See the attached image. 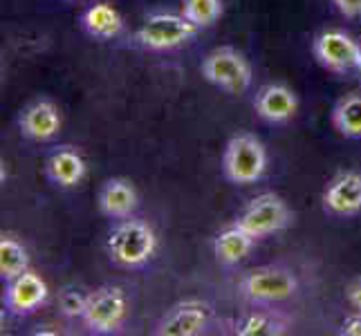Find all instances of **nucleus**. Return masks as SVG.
I'll use <instances>...</instances> for the list:
<instances>
[{
	"label": "nucleus",
	"instance_id": "obj_22",
	"mask_svg": "<svg viewBox=\"0 0 361 336\" xmlns=\"http://www.w3.org/2000/svg\"><path fill=\"white\" fill-rule=\"evenodd\" d=\"M88 303V294H83L77 287H66L59 294V309L66 318H81Z\"/></svg>",
	"mask_w": 361,
	"mask_h": 336
},
{
	"label": "nucleus",
	"instance_id": "obj_23",
	"mask_svg": "<svg viewBox=\"0 0 361 336\" xmlns=\"http://www.w3.org/2000/svg\"><path fill=\"white\" fill-rule=\"evenodd\" d=\"M332 5L339 9V14L345 18L361 16V0H332Z\"/></svg>",
	"mask_w": 361,
	"mask_h": 336
},
{
	"label": "nucleus",
	"instance_id": "obj_6",
	"mask_svg": "<svg viewBox=\"0 0 361 336\" xmlns=\"http://www.w3.org/2000/svg\"><path fill=\"white\" fill-rule=\"evenodd\" d=\"M128 314L126 294L117 285H104L88 294L85 312L81 316L83 328L92 334H113L117 332Z\"/></svg>",
	"mask_w": 361,
	"mask_h": 336
},
{
	"label": "nucleus",
	"instance_id": "obj_16",
	"mask_svg": "<svg viewBox=\"0 0 361 336\" xmlns=\"http://www.w3.org/2000/svg\"><path fill=\"white\" fill-rule=\"evenodd\" d=\"M81 27L94 41H113L123 32V16L113 5L94 3L81 14Z\"/></svg>",
	"mask_w": 361,
	"mask_h": 336
},
{
	"label": "nucleus",
	"instance_id": "obj_2",
	"mask_svg": "<svg viewBox=\"0 0 361 336\" xmlns=\"http://www.w3.org/2000/svg\"><path fill=\"white\" fill-rule=\"evenodd\" d=\"M267 170V151L256 135H233L222 153V173L231 184H256Z\"/></svg>",
	"mask_w": 361,
	"mask_h": 336
},
{
	"label": "nucleus",
	"instance_id": "obj_8",
	"mask_svg": "<svg viewBox=\"0 0 361 336\" xmlns=\"http://www.w3.org/2000/svg\"><path fill=\"white\" fill-rule=\"evenodd\" d=\"M312 52L319 63L334 74L357 72L361 61V45L343 30L321 32L312 43Z\"/></svg>",
	"mask_w": 361,
	"mask_h": 336
},
{
	"label": "nucleus",
	"instance_id": "obj_24",
	"mask_svg": "<svg viewBox=\"0 0 361 336\" xmlns=\"http://www.w3.org/2000/svg\"><path fill=\"white\" fill-rule=\"evenodd\" d=\"M341 336H361V312H357L355 316L345 318L341 323V330H339Z\"/></svg>",
	"mask_w": 361,
	"mask_h": 336
},
{
	"label": "nucleus",
	"instance_id": "obj_26",
	"mask_svg": "<svg viewBox=\"0 0 361 336\" xmlns=\"http://www.w3.org/2000/svg\"><path fill=\"white\" fill-rule=\"evenodd\" d=\"M357 74H359V79H361V61H359V68H357Z\"/></svg>",
	"mask_w": 361,
	"mask_h": 336
},
{
	"label": "nucleus",
	"instance_id": "obj_4",
	"mask_svg": "<svg viewBox=\"0 0 361 336\" xmlns=\"http://www.w3.org/2000/svg\"><path fill=\"white\" fill-rule=\"evenodd\" d=\"M240 294L252 303L271 305L288 301L298 292L296 273L288 267H258L247 271L238 282Z\"/></svg>",
	"mask_w": 361,
	"mask_h": 336
},
{
	"label": "nucleus",
	"instance_id": "obj_18",
	"mask_svg": "<svg viewBox=\"0 0 361 336\" xmlns=\"http://www.w3.org/2000/svg\"><path fill=\"white\" fill-rule=\"evenodd\" d=\"M290 330V318L281 312L263 309V312H252L233 323L235 336H281Z\"/></svg>",
	"mask_w": 361,
	"mask_h": 336
},
{
	"label": "nucleus",
	"instance_id": "obj_20",
	"mask_svg": "<svg viewBox=\"0 0 361 336\" xmlns=\"http://www.w3.org/2000/svg\"><path fill=\"white\" fill-rule=\"evenodd\" d=\"M27 269H30L27 249L16 238H11V235H3V240H0V278L7 282L20 276Z\"/></svg>",
	"mask_w": 361,
	"mask_h": 336
},
{
	"label": "nucleus",
	"instance_id": "obj_19",
	"mask_svg": "<svg viewBox=\"0 0 361 336\" xmlns=\"http://www.w3.org/2000/svg\"><path fill=\"white\" fill-rule=\"evenodd\" d=\"M332 126L348 139L361 137V94H345L332 108Z\"/></svg>",
	"mask_w": 361,
	"mask_h": 336
},
{
	"label": "nucleus",
	"instance_id": "obj_10",
	"mask_svg": "<svg viewBox=\"0 0 361 336\" xmlns=\"http://www.w3.org/2000/svg\"><path fill=\"white\" fill-rule=\"evenodd\" d=\"M61 110L49 99H36L27 104L18 115V130L32 142H49L61 130Z\"/></svg>",
	"mask_w": 361,
	"mask_h": 336
},
{
	"label": "nucleus",
	"instance_id": "obj_13",
	"mask_svg": "<svg viewBox=\"0 0 361 336\" xmlns=\"http://www.w3.org/2000/svg\"><path fill=\"white\" fill-rule=\"evenodd\" d=\"M254 110L269 123L290 121L298 110V97L285 83H267L254 97Z\"/></svg>",
	"mask_w": 361,
	"mask_h": 336
},
{
	"label": "nucleus",
	"instance_id": "obj_12",
	"mask_svg": "<svg viewBox=\"0 0 361 336\" xmlns=\"http://www.w3.org/2000/svg\"><path fill=\"white\" fill-rule=\"evenodd\" d=\"M47 301V285L34 271H23L20 276L7 280L5 305L14 314H32Z\"/></svg>",
	"mask_w": 361,
	"mask_h": 336
},
{
	"label": "nucleus",
	"instance_id": "obj_25",
	"mask_svg": "<svg viewBox=\"0 0 361 336\" xmlns=\"http://www.w3.org/2000/svg\"><path fill=\"white\" fill-rule=\"evenodd\" d=\"M345 298H348V303L357 309V312H361V278H357V280H353L350 285H348Z\"/></svg>",
	"mask_w": 361,
	"mask_h": 336
},
{
	"label": "nucleus",
	"instance_id": "obj_7",
	"mask_svg": "<svg viewBox=\"0 0 361 336\" xmlns=\"http://www.w3.org/2000/svg\"><path fill=\"white\" fill-rule=\"evenodd\" d=\"M233 222L240 224V227L252 233L254 238H265V235H271L276 231H283L285 227H290L292 211L281 195L263 193L254 197Z\"/></svg>",
	"mask_w": 361,
	"mask_h": 336
},
{
	"label": "nucleus",
	"instance_id": "obj_17",
	"mask_svg": "<svg viewBox=\"0 0 361 336\" xmlns=\"http://www.w3.org/2000/svg\"><path fill=\"white\" fill-rule=\"evenodd\" d=\"M256 240L258 238H254V235L245 231L240 224L233 222L214 238V256L222 265H238L243 258L249 256Z\"/></svg>",
	"mask_w": 361,
	"mask_h": 336
},
{
	"label": "nucleus",
	"instance_id": "obj_9",
	"mask_svg": "<svg viewBox=\"0 0 361 336\" xmlns=\"http://www.w3.org/2000/svg\"><path fill=\"white\" fill-rule=\"evenodd\" d=\"M214 318V309L204 301H180L157 321L153 334L157 336H197L204 334Z\"/></svg>",
	"mask_w": 361,
	"mask_h": 336
},
{
	"label": "nucleus",
	"instance_id": "obj_1",
	"mask_svg": "<svg viewBox=\"0 0 361 336\" xmlns=\"http://www.w3.org/2000/svg\"><path fill=\"white\" fill-rule=\"evenodd\" d=\"M157 249V235L146 222L126 218L115 224L113 231L108 233L106 251L115 265L135 269L146 265L155 256Z\"/></svg>",
	"mask_w": 361,
	"mask_h": 336
},
{
	"label": "nucleus",
	"instance_id": "obj_15",
	"mask_svg": "<svg viewBox=\"0 0 361 336\" xmlns=\"http://www.w3.org/2000/svg\"><path fill=\"white\" fill-rule=\"evenodd\" d=\"M97 204L106 218L126 220L135 213L137 204H140V195H137V189L130 180L113 178L102 186Z\"/></svg>",
	"mask_w": 361,
	"mask_h": 336
},
{
	"label": "nucleus",
	"instance_id": "obj_21",
	"mask_svg": "<svg viewBox=\"0 0 361 336\" xmlns=\"http://www.w3.org/2000/svg\"><path fill=\"white\" fill-rule=\"evenodd\" d=\"M182 14L195 27H209L222 16V0H182Z\"/></svg>",
	"mask_w": 361,
	"mask_h": 336
},
{
	"label": "nucleus",
	"instance_id": "obj_5",
	"mask_svg": "<svg viewBox=\"0 0 361 336\" xmlns=\"http://www.w3.org/2000/svg\"><path fill=\"white\" fill-rule=\"evenodd\" d=\"M202 77L229 94H240L252 85V66L233 47H216L202 61Z\"/></svg>",
	"mask_w": 361,
	"mask_h": 336
},
{
	"label": "nucleus",
	"instance_id": "obj_14",
	"mask_svg": "<svg viewBox=\"0 0 361 336\" xmlns=\"http://www.w3.org/2000/svg\"><path fill=\"white\" fill-rule=\"evenodd\" d=\"M85 159L83 155L72 146H59L49 153L45 161V175L47 180L61 186V189H74L85 178Z\"/></svg>",
	"mask_w": 361,
	"mask_h": 336
},
{
	"label": "nucleus",
	"instance_id": "obj_11",
	"mask_svg": "<svg viewBox=\"0 0 361 336\" xmlns=\"http://www.w3.org/2000/svg\"><path fill=\"white\" fill-rule=\"evenodd\" d=\"M323 209L332 216H357L361 211V173L343 170L323 191Z\"/></svg>",
	"mask_w": 361,
	"mask_h": 336
},
{
	"label": "nucleus",
	"instance_id": "obj_3",
	"mask_svg": "<svg viewBox=\"0 0 361 336\" xmlns=\"http://www.w3.org/2000/svg\"><path fill=\"white\" fill-rule=\"evenodd\" d=\"M200 27L186 18L182 11L180 14H171V11H157L151 14L135 32V39L142 47L151 49V52H169L186 45Z\"/></svg>",
	"mask_w": 361,
	"mask_h": 336
}]
</instances>
